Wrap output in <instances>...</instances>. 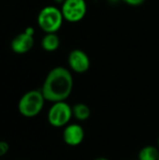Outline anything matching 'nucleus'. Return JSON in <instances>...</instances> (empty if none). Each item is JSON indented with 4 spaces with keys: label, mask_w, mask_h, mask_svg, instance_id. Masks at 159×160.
<instances>
[{
    "label": "nucleus",
    "mask_w": 159,
    "mask_h": 160,
    "mask_svg": "<svg viewBox=\"0 0 159 160\" xmlns=\"http://www.w3.org/2000/svg\"><path fill=\"white\" fill-rule=\"evenodd\" d=\"M72 89L71 72L64 67H56L46 76L41 92L45 100L55 103L65 101L70 96Z\"/></svg>",
    "instance_id": "nucleus-1"
},
{
    "label": "nucleus",
    "mask_w": 159,
    "mask_h": 160,
    "mask_svg": "<svg viewBox=\"0 0 159 160\" xmlns=\"http://www.w3.org/2000/svg\"><path fill=\"white\" fill-rule=\"evenodd\" d=\"M64 17L61 8L54 6H46L37 14V25L45 33H57L62 27Z\"/></svg>",
    "instance_id": "nucleus-2"
},
{
    "label": "nucleus",
    "mask_w": 159,
    "mask_h": 160,
    "mask_svg": "<svg viewBox=\"0 0 159 160\" xmlns=\"http://www.w3.org/2000/svg\"><path fill=\"white\" fill-rule=\"evenodd\" d=\"M45 98L41 90H31L26 92L20 99L18 109L20 113L27 118L37 116L44 106Z\"/></svg>",
    "instance_id": "nucleus-3"
},
{
    "label": "nucleus",
    "mask_w": 159,
    "mask_h": 160,
    "mask_svg": "<svg viewBox=\"0 0 159 160\" xmlns=\"http://www.w3.org/2000/svg\"><path fill=\"white\" fill-rule=\"evenodd\" d=\"M64 20L68 22H79L86 15L87 4L85 0H66L61 5Z\"/></svg>",
    "instance_id": "nucleus-4"
},
{
    "label": "nucleus",
    "mask_w": 159,
    "mask_h": 160,
    "mask_svg": "<svg viewBox=\"0 0 159 160\" xmlns=\"http://www.w3.org/2000/svg\"><path fill=\"white\" fill-rule=\"evenodd\" d=\"M72 116V108L67 102L59 101L53 103L49 110L48 121L52 127L61 128L67 126Z\"/></svg>",
    "instance_id": "nucleus-5"
},
{
    "label": "nucleus",
    "mask_w": 159,
    "mask_h": 160,
    "mask_svg": "<svg viewBox=\"0 0 159 160\" xmlns=\"http://www.w3.org/2000/svg\"><path fill=\"white\" fill-rule=\"evenodd\" d=\"M35 30L33 27H26L25 30L16 35L10 43L11 50L18 54H23L28 52L34 46Z\"/></svg>",
    "instance_id": "nucleus-6"
},
{
    "label": "nucleus",
    "mask_w": 159,
    "mask_h": 160,
    "mask_svg": "<svg viewBox=\"0 0 159 160\" xmlns=\"http://www.w3.org/2000/svg\"><path fill=\"white\" fill-rule=\"evenodd\" d=\"M67 63L70 69L79 74L86 72L91 65L88 54L81 49H74L69 52Z\"/></svg>",
    "instance_id": "nucleus-7"
},
{
    "label": "nucleus",
    "mask_w": 159,
    "mask_h": 160,
    "mask_svg": "<svg viewBox=\"0 0 159 160\" xmlns=\"http://www.w3.org/2000/svg\"><path fill=\"white\" fill-rule=\"evenodd\" d=\"M64 142L69 146L81 144L84 139V130L78 124H71L66 127L63 132Z\"/></svg>",
    "instance_id": "nucleus-8"
},
{
    "label": "nucleus",
    "mask_w": 159,
    "mask_h": 160,
    "mask_svg": "<svg viewBox=\"0 0 159 160\" xmlns=\"http://www.w3.org/2000/svg\"><path fill=\"white\" fill-rule=\"evenodd\" d=\"M60 38L56 33L45 34L41 39V47L44 51L52 52L56 51L60 47Z\"/></svg>",
    "instance_id": "nucleus-9"
},
{
    "label": "nucleus",
    "mask_w": 159,
    "mask_h": 160,
    "mask_svg": "<svg viewBox=\"0 0 159 160\" xmlns=\"http://www.w3.org/2000/svg\"><path fill=\"white\" fill-rule=\"evenodd\" d=\"M72 114L79 121H85L91 115L90 108L84 103H77L72 107Z\"/></svg>",
    "instance_id": "nucleus-10"
},
{
    "label": "nucleus",
    "mask_w": 159,
    "mask_h": 160,
    "mask_svg": "<svg viewBox=\"0 0 159 160\" xmlns=\"http://www.w3.org/2000/svg\"><path fill=\"white\" fill-rule=\"evenodd\" d=\"M159 150L152 145L144 146L141 149L138 160H158Z\"/></svg>",
    "instance_id": "nucleus-11"
},
{
    "label": "nucleus",
    "mask_w": 159,
    "mask_h": 160,
    "mask_svg": "<svg viewBox=\"0 0 159 160\" xmlns=\"http://www.w3.org/2000/svg\"><path fill=\"white\" fill-rule=\"evenodd\" d=\"M8 151V144L5 142H0V157L5 156Z\"/></svg>",
    "instance_id": "nucleus-12"
},
{
    "label": "nucleus",
    "mask_w": 159,
    "mask_h": 160,
    "mask_svg": "<svg viewBox=\"0 0 159 160\" xmlns=\"http://www.w3.org/2000/svg\"><path fill=\"white\" fill-rule=\"evenodd\" d=\"M123 1L129 6L138 7V6H141L142 4H143L145 0H123Z\"/></svg>",
    "instance_id": "nucleus-13"
},
{
    "label": "nucleus",
    "mask_w": 159,
    "mask_h": 160,
    "mask_svg": "<svg viewBox=\"0 0 159 160\" xmlns=\"http://www.w3.org/2000/svg\"><path fill=\"white\" fill-rule=\"evenodd\" d=\"M53 1H54L56 4H61V5H62V4H63V3H64L66 0H53Z\"/></svg>",
    "instance_id": "nucleus-14"
},
{
    "label": "nucleus",
    "mask_w": 159,
    "mask_h": 160,
    "mask_svg": "<svg viewBox=\"0 0 159 160\" xmlns=\"http://www.w3.org/2000/svg\"><path fill=\"white\" fill-rule=\"evenodd\" d=\"M94 160H110L109 158H97Z\"/></svg>",
    "instance_id": "nucleus-15"
},
{
    "label": "nucleus",
    "mask_w": 159,
    "mask_h": 160,
    "mask_svg": "<svg viewBox=\"0 0 159 160\" xmlns=\"http://www.w3.org/2000/svg\"><path fill=\"white\" fill-rule=\"evenodd\" d=\"M110 1H112V2H116V1H118V0H110Z\"/></svg>",
    "instance_id": "nucleus-16"
},
{
    "label": "nucleus",
    "mask_w": 159,
    "mask_h": 160,
    "mask_svg": "<svg viewBox=\"0 0 159 160\" xmlns=\"http://www.w3.org/2000/svg\"><path fill=\"white\" fill-rule=\"evenodd\" d=\"M157 143H158V147H159V138H158V141H157Z\"/></svg>",
    "instance_id": "nucleus-17"
},
{
    "label": "nucleus",
    "mask_w": 159,
    "mask_h": 160,
    "mask_svg": "<svg viewBox=\"0 0 159 160\" xmlns=\"http://www.w3.org/2000/svg\"><path fill=\"white\" fill-rule=\"evenodd\" d=\"M158 160H159V157H158Z\"/></svg>",
    "instance_id": "nucleus-18"
},
{
    "label": "nucleus",
    "mask_w": 159,
    "mask_h": 160,
    "mask_svg": "<svg viewBox=\"0 0 159 160\" xmlns=\"http://www.w3.org/2000/svg\"><path fill=\"white\" fill-rule=\"evenodd\" d=\"M131 160H134V159H131Z\"/></svg>",
    "instance_id": "nucleus-19"
}]
</instances>
